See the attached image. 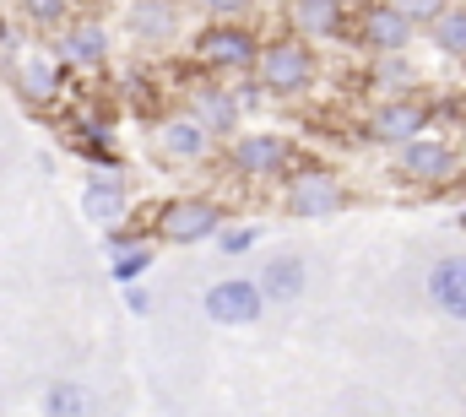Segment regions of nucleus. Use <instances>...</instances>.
I'll use <instances>...</instances> for the list:
<instances>
[{"label":"nucleus","mask_w":466,"mask_h":417,"mask_svg":"<svg viewBox=\"0 0 466 417\" xmlns=\"http://www.w3.org/2000/svg\"><path fill=\"white\" fill-rule=\"evenodd\" d=\"M255 76H260V87H266L271 98H299V93H309V82H315V49H309V38L260 44Z\"/></svg>","instance_id":"1"},{"label":"nucleus","mask_w":466,"mask_h":417,"mask_svg":"<svg viewBox=\"0 0 466 417\" xmlns=\"http://www.w3.org/2000/svg\"><path fill=\"white\" fill-rule=\"evenodd\" d=\"M196 60L212 66V71H249L255 55H260V38L238 22V16H212L196 38H190Z\"/></svg>","instance_id":"2"},{"label":"nucleus","mask_w":466,"mask_h":417,"mask_svg":"<svg viewBox=\"0 0 466 417\" xmlns=\"http://www.w3.org/2000/svg\"><path fill=\"white\" fill-rule=\"evenodd\" d=\"M223 222H228V211L218 201L179 196V201H163V211H157V239L174 244V249H190V244H212Z\"/></svg>","instance_id":"3"},{"label":"nucleus","mask_w":466,"mask_h":417,"mask_svg":"<svg viewBox=\"0 0 466 417\" xmlns=\"http://www.w3.org/2000/svg\"><path fill=\"white\" fill-rule=\"evenodd\" d=\"M201 314L212 320V325H255L260 314H266V293H260V282L255 277H218L207 293H201Z\"/></svg>","instance_id":"4"},{"label":"nucleus","mask_w":466,"mask_h":417,"mask_svg":"<svg viewBox=\"0 0 466 417\" xmlns=\"http://www.w3.org/2000/svg\"><path fill=\"white\" fill-rule=\"evenodd\" d=\"M71 76H76V71H71L55 49H33V44H27V49L11 60V82H16V93H22L33 108L55 104V98H60V87H66Z\"/></svg>","instance_id":"5"},{"label":"nucleus","mask_w":466,"mask_h":417,"mask_svg":"<svg viewBox=\"0 0 466 417\" xmlns=\"http://www.w3.org/2000/svg\"><path fill=\"white\" fill-rule=\"evenodd\" d=\"M282 207L293 211V217L315 222V217H337V211L348 207V190H342V179L331 168H299V174H288Z\"/></svg>","instance_id":"6"},{"label":"nucleus","mask_w":466,"mask_h":417,"mask_svg":"<svg viewBox=\"0 0 466 417\" xmlns=\"http://www.w3.org/2000/svg\"><path fill=\"white\" fill-rule=\"evenodd\" d=\"M152 141H157V152L168 158L163 168H185V163H207L212 158V130L185 108V114H163L157 125H152Z\"/></svg>","instance_id":"7"},{"label":"nucleus","mask_w":466,"mask_h":417,"mask_svg":"<svg viewBox=\"0 0 466 417\" xmlns=\"http://www.w3.org/2000/svg\"><path fill=\"white\" fill-rule=\"evenodd\" d=\"M228 163H233V174H244V179H271V174H282V168L293 163V141L277 136V130L233 136L228 141Z\"/></svg>","instance_id":"8"},{"label":"nucleus","mask_w":466,"mask_h":417,"mask_svg":"<svg viewBox=\"0 0 466 417\" xmlns=\"http://www.w3.org/2000/svg\"><path fill=\"white\" fill-rule=\"evenodd\" d=\"M55 55L71 66V71H104L109 66V27L93 22V16H76L55 33Z\"/></svg>","instance_id":"9"},{"label":"nucleus","mask_w":466,"mask_h":417,"mask_svg":"<svg viewBox=\"0 0 466 417\" xmlns=\"http://www.w3.org/2000/svg\"><path fill=\"white\" fill-rule=\"evenodd\" d=\"M82 217L98 228H119L130 217V174H87L82 179Z\"/></svg>","instance_id":"10"},{"label":"nucleus","mask_w":466,"mask_h":417,"mask_svg":"<svg viewBox=\"0 0 466 417\" xmlns=\"http://www.w3.org/2000/svg\"><path fill=\"white\" fill-rule=\"evenodd\" d=\"M119 27L136 44H174L179 38V5L174 0H125L119 5Z\"/></svg>","instance_id":"11"},{"label":"nucleus","mask_w":466,"mask_h":417,"mask_svg":"<svg viewBox=\"0 0 466 417\" xmlns=\"http://www.w3.org/2000/svg\"><path fill=\"white\" fill-rule=\"evenodd\" d=\"M190 114L223 141V136H233L238 130V119H244V108H238V98H233L228 82H196L190 87Z\"/></svg>","instance_id":"12"},{"label":"nucleus","mask_w":466,"mask_h":417,"mask_svg":"<svg viewBox=\"0 0 466 417\" xmlns=\"http://www.w3.org/2000/svg\"><path fill=\"white\" fill-rule=\"evenodd\" d=\"M401 174H407V179H423V185H440V179L456 174V152H451L445 141L412 136V141H401Z\"/></svg>","instance_id":"13"},{"label":"nucleus","mask_w":466,"mask_h":417,"mask_svg":"<svg viewBox=\"0 0 466 417\" xmlns=\"http://www.w3.org/2000/svg\"><path fill=\"white\" fill-rule=\"evenodd\" d=\"M412 27H418V22H412V16H401L390 0L363 11V44H369V49H380V55L407 49V44H412Z\"/></svg>","instance_id":"14"},{"label":"nucleus","mask_w":466,"mask_h":417,"mask_svg":"<svg viewBox=\"0 0 466 417\" xmlns=\"http://www.w3.org/2000/svg\"><path fill=\"white\" fill-rule=\"evenodd\" d=\"M348 27V5L342 0H293V33L309 38V44H326V38H342Z\"/></svg>","instance_id":"15"},{"label":"nucleus","mask_w":466,"mask_h":417,"mask_svg":"<svg viewBox=\"0 0 466 417\" xmlns=\"http://www.w3.org/2000/svg\"><path fill=\"white\" fill-rule=\"evenodd\" d=\"M255 282H260L266 304H293V299L304 293V282H309V271H304V255H271V260L255 271Z\"/></svg>","instance_id":"16"},{"label":"nucleus","mask_w":466,"mask_h":417,"mask_svg":"<svg viewBox=\"0 0 466 417\" xmlns=\"http://www.w3.org/2000/svg\"><path fill=\"white\" fill-rule=\"evenodd\" d=\"M423 125H429V114H423L418 104H407V98H390V104L374 108V119H369V136H374V141H390V147H401V141L423 136Z\"/></svg>","instance_id":"17"},{"label":"nucleus","mask_w":466,"mask_h":417,"mask_svg":"<svg viewBox=\"0 0 466 417\" xmlns=\"http://www.w3.org/2000/svg\"><path fill=\"white\" fill-rule=\"evenodd\" d=\"M429 299L434 310L451 314V320H466V255H451L429 271Z\"/></svg>","instance_id":"18"},{"label":"nucleus","mask_w":466,"mask_h":417,"mask_svg":"<svg viewBox=\"0 0 466 417\" xmlns=\"http://www.w3.org/2000/svg\"><path fill=\"white\" fill-rule=\"evenodd\" d=\"M44 412L49 417H82V412H93V396H87L82 380H49L44 385Z\"/></svg>","instance_id":"19"},{"label":"nucleus","mask_w":466,"mask_h":417,"mask_svg":"<svg viewBox=\"0 0 466 417\" xmlns=\"http://www.w3.org/2000/svg\"><path fill=\"white\" fill-rule=\"evenodd\" d=\"M152 260H157V249H152L147 239L125 244V249H115V255H109V282H115V288H125V282H141V277L152 271Z\"/></svg>","instance_id":"20"},{"label":"nucleus","mask_w":466,"mask_h":417,"mask_svg":"<svg viewBox=\"0 0 466 417\" xmlns=\"http://www.w3.org/2000/svg\"><path fill=\"white\" fill-rule=\"evenodd\" d=\"M16 11H22V22L38 27V33H60V27L71 22V0H16Z\"/></svg>","instance_id":"21"},{"label":"nucleus","mask_w":466,"mask_h":417,"mask_svg":"<svg viewBox=\"0 0 466 417\" xmlns=\"http://www.w3.org/2000/svg\"><path fill=\"white\" fill-rule=\"evenodd\" d=\"M255 244H260V222H223V228H218V239H212V249H218V255H249V249H255Z\"/></svg>","instance_id":"22"},{"label":"nucleus","mask_w":466,"mask_h":417,"mask_svg":"<svg viewBox=\"0 0 466 417\" xmlns=\"http://www.w3.org/2000/svg\"><path fill=\"white\" fill-rule=\"evenodd\" d=\"M429 27H434V44H440L445 55L466 60V11H440Z\"/></svg>","instance_id":"23"},{"label":"nucleus","mask_w":466,"mask_h":417,"mask_svg":"<svg viewBox=\"0 0 466 417\" xmlns=\"http://www.w3.org/2000/svg\"><path fill=\"white\" fill-rule=\"evenodd\" d=\"M401 55H407V49L380 55V66H374V87H380V93H407V87H412V66H407Z\"/></svg>","instance_id":"24"},{"label":"nucleus","mask_w":466,"mask_h":417,"mask_svg":"<svg viewBox=\"0 0 466 417\" xmlns=\"http://www.w3.org/2000/svg\"><path fill=\"white\" fill-rule=\"evenodd\" d=\"M401 16H412V22H434L440 11H445V0H390Z\"/></svg>","instance_id":"25"},{"label":"nucleus","mask_w":466,"mask_h":417,"mask_svg":"<svg viewBox=\"0 0 466 417\" xmlns=\"http://www.w3.org/2000/svg\"><path fill=\"white\" fill-rule=\"evenodd\" d=\"M119 299H125V310L136 314V320H147V314H152V293H147L141 282H125V288H119Z\"/></svg>","instance_id":"26"},{"label":"nucleus","mask_w":466,"mask_h":417,"mask_svg":"<svg viewBox=\"0 0 466 417\" xmlns=\"http://www.w3.org/2000/svg\"><path fill=\"white\" fill-rule=\"evenodd\" d=\"M207 5V16H249L255 11V0H201Z\"/></svg>","instance_id":"27"},{"label":"nucleus","mask_w":466,"mask_h":417,"mask_svg":"<svg viewBox=\"0 0 466 417\" xmlns=\"http://www.w3.org/2000/svg\"><path fill=\"white\" fill-rule=\"evenodd\" d=\"M233 98H238V108H244V114H249V108H260V98H266L260 76H255V82H244V87H233Z\"/></svg>","instance_id":"28"}]
</instances>
